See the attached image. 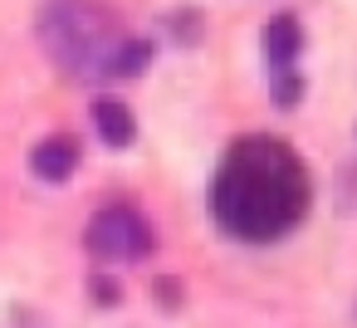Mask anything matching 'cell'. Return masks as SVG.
Here are the masks:
<instances>
[{
  "label": "cell",
  "instance_id": "6da1fadb",
  "mask_svg": "<svg viewBox=\"0 0 357 328\" xmlns=\"http://www.w3.org/2000/svg\"><path fill=\"white\" fill-rule=\"evenodd\" d=\"M313 206V177L303 157L269 133H250L230 142L225 162L211 177V216L225 235L269 245L303 225Z\"/></svg>",
  "mask_w": 357,
  "mask_h": 328
},
{
  "label": "cell",
  "instance_id": "7a4b0ae2",
  "mask_svg": "<svg viewBox=\"0 0 357 328\" xmlns=\"http://www.w3.org/2000/svg\"><path fill=\"white\" fill-rule=\"evenodd\" d=\"M35 35L69 79H103L113 50L128 40L118 10L103 0H45Z\"/></svg>",
  "mask_w": 357,
  "mask_h": 328
},
{
  "label": "cell",
  "instance_id": "3957f363",
  "mask_svg": "<svg viewBox=\"0 0 357 328\" xmlns=\"http://www.w3.org/2000/svg\"><path fill=\"white\" fill-rule=\"evenodd\" d=\"M84 245H89V255H98V260H147V255L157 250V230H152L147 216L132 211V206H103V211L89 221Z\"/></svg>",
  "mask_w": 357,
  "mask_h": 328
},
{
  "label": "cell",
  "instance_id": "277c9868",
  "mask_svg": "<svg viewBox=\"0 0 357 328\" xmlns=\"http://www.w3.org/2000/svg\"><path fill=\"white\" fill-rule=\"evenodd\" d=\"M30 172H35L40 181H50V186L69 181V177L79 172V137L54 133V137L35 142V147H30Z\"/></svg>",
  "mask_w": 357,
  "mask_h": 328
},
{
  "label": "cell",
  "instance_id": "5b68a950",
  "mask_svg": "<svg viewBox=\"0 0 357 328\" xmlns=\"http://www.w3.org/2000/svg\"><path fill=\"white\" fill-rule=\"evenodd\" d=\"M298 50H303V25H298V15H274V20L264 25V59H269L274 69H294Z\"/></svg>",
  "mask_w": 357,
  "mask_h": 328
},
{
  "label": "cell",
  "instance_id": "8992f818",
  "mask_svg": "<svg viewBox=\"0 0 357 328\" xmlns=\"http://www.w3.org/2000/svg\"><path fill=\"white\" fill-rule=\"evenodd\" d=\"M93 128L108 147H132V137H137L132 108L123 98H93Z\"/></svg>",
  "mask_w": 357,
  "mask_h": 328
},
{
  "label": "cell",
  "instance_id": "52a82bcc",
  "mask_svg": "<svg viewBox=\"0 0 357 328\" xmlns=\"http://www.w3.org/2000/svg\"><path fill=\"white\" fill-rule=\"evenodd\" d=\"M152 59H157V45L152 40H123L118 50H113V59H108V74L103 79H137L142 69H152Z\"/></svg>",
  "mask_w": 357,
  "mask_h": 328
},
{
  "label": "cell",
  "instance_id": "ba28073f",
  "mask_svg": "<svg viewBox=\"0 0 357 328\" xmlns=\"http://www.w3.org/2000/svg\"><path fill=\"white\" fill-rule=\"evenodd\" d=\"M162 30L176 40V45H201V30H206V15L196 10V6H176V10H167L162 15Z\"/></svg>",
  "mask_w": 357,
  "mask_h": 328
},
{
  "label": "cell",
  "instance_id": "9c48e42d",
  "mask_svg": "<svg viewBox=\"0 0 357 328\" xmlns=\"http://www.w3.org/2000/svg\"><path fill=\"white\" fill-rule=\"evenodd\" d=\"M303 89H308V84H303L298 69H274V79H269V98H274V108H284V113L303 103Z\"/></svg>",
  "mask_w": 357,
  "mask_h": 328
},
{
  "label": "cell",
  "instance_id": "30bf717a",
  "mask_svg": "<svg viewBox=\"0 0 357 328\" xmlns=\"http://www.w3.org/2000/svg\"><path fill=\"white\" fill-rule=\"evenodd\" d=\"M89 294H93V304H103V308H118V304H123V284H118L113 274H93V279H89Z\"/></svg>",
  "mask_w": 357,
  "mask_h": 328
},
{
  "label": "cell",
  "instance_id": "8fae6325",
  "mask_svg": "<svg viewBox=\"0 0 357 328\" xmlns=\"http://www.w3.org/2000/svg\"><path fill=\"white\" fill-rule=\"evenodd\" d=\"M152 294H157V304H162V308H181V279L157 274V279H152Z\"/></svg>",
  "mask_w": 357,
  "mask_h": 328
}]
</instances>
